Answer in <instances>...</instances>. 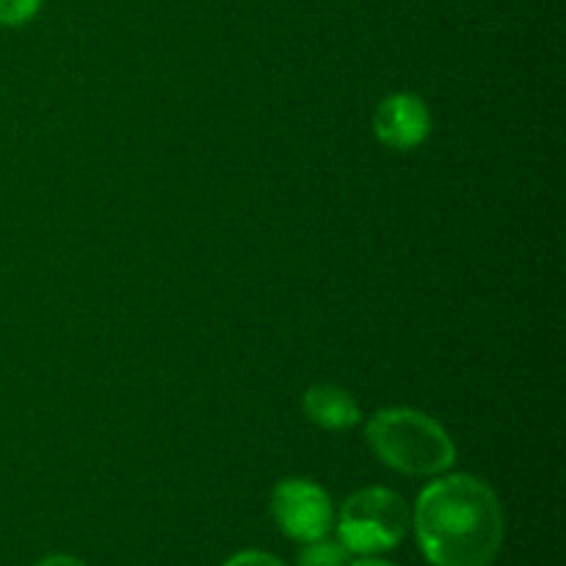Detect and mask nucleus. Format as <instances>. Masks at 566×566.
I'll return each mask as SVG.
<instances>
[{"label": "nucleus", "mask_w": 566, "mask_h": 566, "mask_svg": "<svg viewBox=\"0 0 566 566\" xmlns=\"http://www.w3.org/2000/svg\"><path fill=\"white\" fill-rule=\"evenodd\" d=\"M42 9V0H0V25H25Z\"/></svg>", "instance_id": "obj_8"}, {"label": "nucleus", "mask_w": 566, "mask_h": 566, "mask_svg": "<svg viewBox=\"0 0 566 566\" xmlns=\"http://www.w3.org/2000/svg\"><path fill=\"white\" fill-rule=\"evenodd\" d=\"M412 525L431 566H490L506 534L495 490L468 473L431 481L415 503Z\"/></svg>", "instance_id": "obj_1"}, {"label": "nucleus", "mask_w": 566, "mask_h": 566, "mask_svg": "<svg viewBox=\"0 0 566 566\" xmlns=\"http://www.w3.org/2000/svg\"><path fill=\"white\" fill-rule=\"evenodd\" d=\"M374 133L387 149L409 153L431 136V111L423 97L398 92L381 99L374 111Z\"/></svg>", "instance_id": "obj_5"}, {"label": "nucleus", "mask_w": 566, "mask_h": 566, "mask_svg": "<svg viewBox=\"0 0 566 566\" xmlns=\"http://www.w3.org/2000/svg\"><path fill=\"white\" fill-rule=\"evenodd\" d=\"M221 566H285L280 558H274L271 553H260V551H243L235 553L232 558H227Z\"/></svg>", "instance_id": "obj_9"}, {"label": "nucleus", "mask_w": 566, "mask_h": 566, "mask_svg": "<svg viewBox=\"0 0 566 566\" xmlns=\"http://www.w3.org/2000/svg\"><path fill=\"white\" fill-rule=\"evenodd\" d=\"M365 440L381 464L403 475L434 479L457 462V446L448 431L418 409H379L365 426Z\"/></svg>", "instance_id": "obj_2"}, {"label": "nucleus", "mask_w": 566, "mask_h": 566, "mask_svg": "<svg viewBox=\"0 0 566 566\" xmlns=\"http://www.w3.org/2000/svg\"><path fill=\"white\" fill-rule=\"evenodd\" d=\"M348 566H396L390 562H385V558H374V556H365V558H357V562H352Z\"/></svg>", "instance_id": "obj_11"}, {"label": "nucleus", "mask_w": 566, "mask_h": 566, "mask_svg": "<svg viewBox=\"0 0 566 566\" xmlns=\"http://www.w3.org/2000/svg\"><path fill=\"white\" fill-rule=\"evenodd\" d=\"M271 517L287 539L307 545L329 534L335 512L324 486L307 479H287L271 492Z\"/></svg>", "instance_id": "obj_4"}, {"label": "nucleus", "mask_w": 566, "mask_h": 566, "mask_svg": "<svg viewBox=\"0 0 566 566\" xmlns=\"http://www.w3.org/2000/svg\"><path fill=\"white\" fill-rule=\"evenodd\" d=\"M302 409L310 423L326 431H346L363 420L359 403L348 390L337 385H313L302 398Z\"/></svg>", "instance_id": "obj_6"}, {"label": "nucleus", "mask_w": 566, "mask_h": 566, "mask_svg": "<svg viewBox=\"0 0 566 566\" xmlns=\"http://www.w3.org/2000/svg\"><path fill=\"white\" fill-rule=\"evenodd\" d=\"M296 562L298 566H348L352 564V553L343 547L340 539L335 542L321 536V539L307 542V545L298 551Z\"/></svg>", "instance_id": "obj_7"}, {"label": "nucleus", "mask_w": 566, "mask_h": 566, "mask_svg": "<svg viewBox=\"0 0 566 566\" xmlns=\"http://www.w3.org/2000/svg\"><path fill=\"white\" fill-rule=\"evenodd\" d=\"M33 566H86V564H83L81 558H72V556H48Z\"/></svg>", "instance_id": "obj_10"}, {"label": "nucleus", "mask_w": 566, "mask_h": 566, "mask_svg": "<svg viewBox=\"0 0 566 566\" xmlns=\"http://www.w3.org/2000/svg\"><path fill=\"white\" fill-rule=\"evenodd\" d=\"M412 525V512L398 492L385 486L359 490L343 503L337 536L343 547L357 556H376L403 542Z\"/></svg>", "instance_id": "obj_3"}]
</instances>
